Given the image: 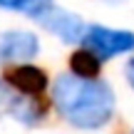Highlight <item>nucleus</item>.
I'll use <instances>...</instances> for the list:
<instances>
[{
	"label": "nucleus",
	"mask_w": 134,
	"mask_h": 134,
	"mask_svg": "<svg viewBox=\"0 0 134 134\" xmlns=\"http://www.w3.org/2000/svg\"><path fill=\"white\" fill-rule=\"evenodd\" d=\"M40 52V42L27 30L0 32V65H25Z\"/></svg>",
	"instance_id": "nucleus-4"
},
{
	"label": "nucleus",
	"mask_w": 134,
	"mask_h": 134,
	"mask_svg": "<svg viewBox=\"0 0 134 134\" xmlns=\"http://www.w3.org/2000/svg\"><path fill=\"white\" fill-rule=\"evenodd\" d=\"M80 42H85V47L90 52H94L99 60H109L114 55L134 50V32L112 30V27H104V25H90V27H85V35H82Z\"/></svg>",
	"instance_id": "nucleus-3"
},
{
	"label": "nucleus",
	"mask_w": 134,
	"mask_h": 134,
	"mask_svg": "<svg viewBox=\"0 0 134 134\" xmlns=\"http://www.w3.org/2000/svg\"><path fill=\"white\" fill-rule=\"evenodd\" d=\"M25 13L30 18H35L45 30H50L62 42H80L87 27L80 15L70 13L65 8H57L52 0H27Z\"/></svg>",
	"instance_id": "nucleus-2"
},
{
	"label": "nucleus",
	"mask_w": 134,
	"mask_h": 134,
	"mask_svg": "<svg viewBox=\"0 0 134 134\" xmlns=\"http://www.w3.org/2000/svg\"><path fill=\"white\" fill-rule=\"evenodd\" d=\"M27 0H0V8L5 10H25Z\"/></svg>",
	"instance_id": "nucleus-8"
},
{
	"label": "nucleus",
	"mask_w": 134,
	"mask_h": 134,
	"mask_svg": "<svg viewBox=\"0 0 134 134\" xmlns=\"http://www.w3.org/2000/svg\"><path fill=\"white\" fill-rule=\"evenodd\" d=\"M8 82L13 90H18L20 94H27V97H37L40 92L47 87V77L40 67L25 62V65H15L13 70L8 72Z\"/></svg>",
	"instance_id": "nucleus-6"
},
{
	"label": "nucleus",
	"mask_w": 134,
	"mask_h": 134,
	"mask_svg": "<svg viewBox=\"0 0 134 134\" xmlns=\"http://www.w3.org/2000/svg\"><path fill=\"white\" fill-rule=\"evenodd\" d=\"M99 67H102V60L97 57L94 52L90 50H80V52L72 57V75L77 77H87V80H94L99 75Z\"/></svg>",
	"instance_id": "nucleus-7"
},
{
	"label": "nucleus",
	"mask_w": 134,
	"mask_h": 134,
	"mask_svg": "<svg viewBox=\"0 0 134 134\" xmlns=\"http://www.w3.org/2000/svg\"><path fill=\"white\" fill-rule=\"evenodd\" d=\"M0 114H8L15 122H20V124L32 127L42 119V107L35 102V97L20 94L8 82L0 80Z\"/></svg>",
	"instance_id": "nucleus-5"
},
{
	"label": "nucleus",
	"mask_w": 134,
	"mask_h": 134,
	"mask_svg": "<svg viewBox=\"0 0 134 134\" xmlns=\"http://www.w3.org/2000/svg\"><path fill=\"white\" fill-rule=\"evenodd\" d=\"M55 109L80 129H99L114 114V92L104 80H87L72 72L60 75L52 85Z\"/></svg>",
	"instance_id": "nucleus-1"
},
{
	"label": "nucleus",
	"mask_w": 134,
	"mask_h": 134,
	"mask_svg": "<svg viewBox=\"0 0 134 134\" xmlns=\"http://www.w3.org/2000/svg\"><path fill=\"white\" fill-rule=\"evenodd\" d=\"M124 77H127V82H129V87L134 90V57L127 62V67H124Z\"/></svg>",
	"instance_id": "nucleus-9"
}]
</instances>
